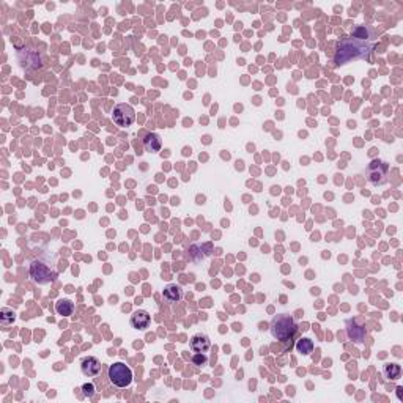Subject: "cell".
I'll list each match as a JSON object with an SVG mask.
<instances>
[{
  "instance_id": "cell-15",
  "label": "cell",
  "mask_w": 403,
  "mask_h": 403,
  "mask_svg": "<svg viewBox=\"0 0 403 403\" xmlns=\"http://www.w3.org/2000/svg\"><path fill=\"white\" fill-rule=\"evenodd\" d=\"M296 351L301 353V354H304V356H309V354L314 351V342H312L311 339H307V337L299 339L298 344H296Z\"/></svg>"
},
{
  "instance_id": "cell-13",
  "label": "cell",
  "mask_w": 403,
  "mask_h": 403,
  "mask_svg": "<svg viewBox=\"0 0 403 403\" xmlns=\"http://www.w3.org/2000/svg\"><path fill=\"white\" fill-rule=\"evenodd\" d=\"M55 312L61 317H70L74 312V303L70 299H60L55 303Z\"/></svg>"
},
{
  "instance_id": "cell-2",
  "label": "cell",
  "mask_w": 403,
  "mask_h": 403,
  "mask_svg": "<svg viewBox=\"0 0 403 403\" xmlns=\"http://www.w3.org/2000/svg\"><path fill=\"white\" fill-rule=\"evenodd\" d=\"M296 332V323L290 315H276L271 321V334L277 340H288Z\"/></svg>"
},
{
  "instance_id": "cell-1",
  "label": "cell",
  "mask_w": 403,
  "mask_h": 403,
  "mask_svg": "<svg viewBox=\"0 0 403 403\" xmlns=\"http://www.w3.org/2000/svg\"><path fill=\"white\" fill-rule=\"evenodd\" d=\"M359 38L353 35L347 40H344L342 43L339 44V51L335 54V65H344L347 61H350L351 58H361L365 57V54L368 52L367 46H359L358 44Z\"/></svg>"
},
{
  "instance_id": "cell-9",
  "label": "cell",
  "mask_w": 403,
  "mask_h": 403,
  "mask_svg": "<svg viewBox=\"0 0 403 403\" xmlns=\"http://www.w3.org/2000/svg\"><path fill=\"white\" fill-rule=\"evenodd\" d=\"M131 326L139 331H145L150 326V314L147 311H136L131 315Z\"/></svg>"
},
{
  "instance_id": "cell-16",
  "label": "cell",
  "mask_w": 403,
  "mask_h": 403,
  "mask_svg": "<svg viewBox=\"0 0 403 403\" xmlns=\"http://www.w3.org/2000/svg\"><path fill=\"white\" fill-rule=\"evenodd\" d=\"M192 364L197 365V367H202V365H207L208 364V356L205 353H195L192 356Z\"/></svg>"
},
{
  "instance_id": "cell-11",
  "label": "cell",
  "mask_w": 403,
  "mask_h": 403,
  "mask_svg": "<svg viewBox=\"0 0 403 403\" xmlns=\"http://www.w3.org/2000/svg\"><path fill=\"white\" fill-rule=\"evenodd\" d=\"M347 332H348V337L353 339L356 344H362L364 339H365V329L364 326H359V324H356V321L350 320L347 323Z\"/></svg>"
},
{
  "instance_id": "cell-4",
  "label": "cell",
  "mask_w": 403,
  "mask_h": 403,
  "mask_svg": "<svg viewBox=\"0 0 403 403\" xmlns=\"http://www.w3.org/2000/svg\"><path fill=\"white\" fill-rule=\"evenodd\" d=\"M387 170H389V165L384 161L380 159H374L368 167H367V180L370 184L374 186H381L387 181Z\"/></svg>"
},
{
  "instance_id": "cell-5",
  "label": "cell",
  "mask_w": 403,
  "mask_h": 403,
  "mask_svg": "<svg viewBox=\"0 0 403 403\" xmlns=\"http://www.w3.org/2000/svg\"><path fill=\"white\" fill-rule=\"evenodd\" d=\"M112 120L117 126H121V128H126L129 125H132L134 120H136V111L132 109L131 104H126V103H121V104H117L114 107V114H112Z\"/></svg>"
},
{
  "instance_id": "cell-8",
  "label": "cell",
  "mask_w": 403,
  "mask_h": 403,
  "mask_svg": "<svg viewBox=\"0 0 403 403\" xmlns=\"http://www.w3.org/2000/svg\"><path fill=\"white\" fill-rule=\"evenodd\" d=\"M189 347L194 353H208L211 348V340L207 334H195L189 340Z\"/></svg>"
},
{
  "instance_id": "cell-12",
  "label": "cell",
  "mask_w": 403,
  "mask_h": 403,
  "mask_svg": "<svg viewBox=\"0 0 403 403\" xmlns=\"http://www.w3.org/2000/svg\"><path fill=\"white\" fill-rule=\"evenodd\" d=\"M144 147L150 153H158L161 150V147H162L161 137L156 132H148L145 136V139H144Z\"/></svg>"
},
{
  "instance_id": "cell-18",
  "label": "cell",
  "mask_w": 403,
  "mask_h": 403,
  "mask_svg": "<svg viewBox=\"0 0 403 403\" xmlns=\"http://www.w3.org/2000/svg\"><path fill=\"white\" fill-rule=\"evenodd\" d=\"M82 391H84V395H85V397H93V395H95V384L85 383V384L82 386Z\"/></svg>"
},
{
  "instance_id": "cell-3",
  "label": "cell",
  "mask_w": 403,
  "mask_h": 403,
  "mask_svg": "<svg viewBox=\"0 0 403 403\" xmlns=\"http://www.w3.org/2000/svg\"><path fill=\"white\" fill-rule=\"evenodd\" d=\"M109 381L117 387H128L132 383V370L125 362H114L107 370Z\"/></svg>"
},
{
  "instance_id": "cell-17",
  "label": "cell",
  "mask_w": 403,
  "mask_h": 403,
  "mask_svg": "<svg viewBox=\"0 0 403 403\" xmlns=\"http://www.w3.org/2000/svg\"><path fill=\"white\" fill-rule=\"evenodd\" d=\"M2 323L4 324H10V323H13V320H14V312L13 311H10V309H2Z\"/></svg>"
},
{
  "instance_id": "cell-14",
  "label": "cell",
  "mask_w": 403,
  "mask_h": 403,
  "mask_svg": "<svg viewBox=\"0 0 403 403\" xmlns=\"http://www.w3.org/2000/svg\"><path fill=\"white\" fill-rule=\"evenodd\" d=\"M383 374L387 380H398L401 375V368L398 364H386Z\"/></svg>"
},
{
  "instance_id": "cell-10",
  "label": "cell",
  "mask_w": 403,
  "mask_h": 403,
  "mask_svg": "<svg viewBox=\"0 0 403 403\" xmlns=\"http://www.w3.org/2000/svg\"><path fill=\"white\" fill-rule=\"evenodd\" d=\"M162 298L167 303H178L183 298V288L177 284H169L164 290H162Z\"/></svg>"
},
{
  "instance_id": "cell-6",
  "label": "cell",
  "mask_w": 403,
  "mask_h": 403,
  "mask_svg": "<svg viewBox=\"0 0 403 403\" xmlns=\"http://www.w3.org/2000/svg\"><path fill=\"white\" fill-rule=\"evenodd\" d=\"M30 276H32V279L37 284H49L57 279V273L51 271L49 266L41 261H33L30 265Z\"/></svg>"
},
{
  "instance_id": "cell-7",
  "label": "cell",
  "mask_w": 403,
  "mask_h": 403,
  "mask_svg": "<svg viewBox=\"0 0 403 403\" xmlns=\"http://www.w3.org/2000/svg\"><path fill=\"white\" fill-rule=\"evenodd\" d=\"M81 370L85 377H96L101 372V362L95 356H87L81 361Z\"/></svg>"
}]
</instances>
